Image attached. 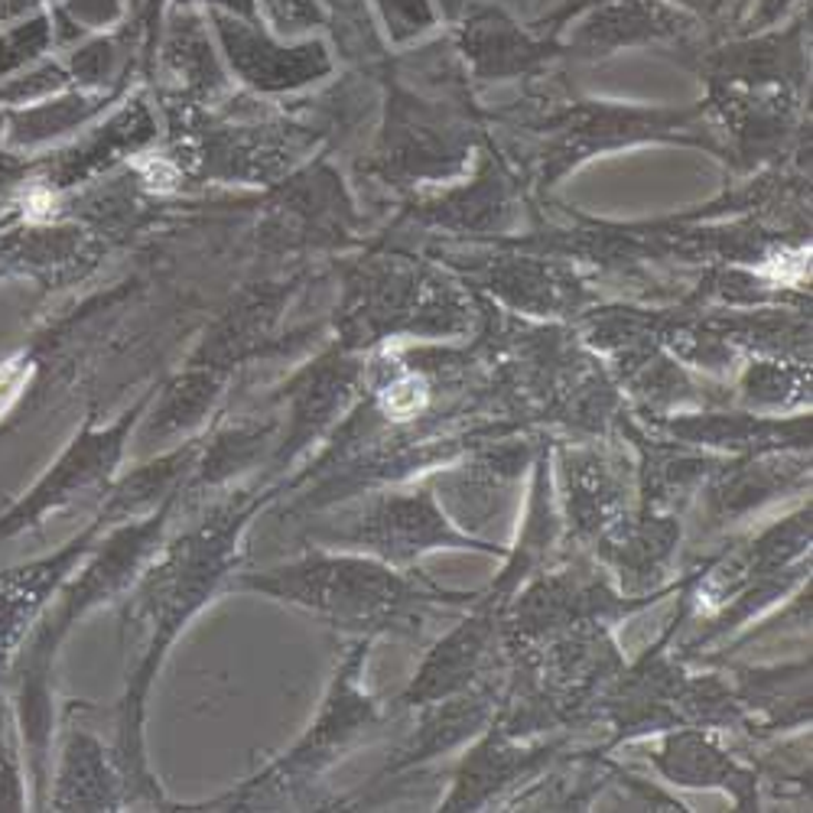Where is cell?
Segmentation results:
<instances>
[{
    "label": "cell",
    "instance_id": "277c9868",
    "mask_svg": "<svg viewBox=\"0 0 813 813\" xmlns=\"http://www.w3.org/2000/svg\"><path fill=\"white\" fill-rule=\"evenodd\" d=\"M346 540L358 543L374 560L394 570H413L420 567L423 557L436 550H468V553H485L495 560L508 557L505 547L478 534H468L465 527L453 521L426 478L404 492L378 495L351 521Z\"/></svg>",
    "mask_w": 813,
    "mask_h": 813
},
{
    "label": "cell",
    "instance_id": "3957f363",
    "mask_svg": "<svg viewBox=\"0 0 813 813\" xmlns=\"http://www.w3.org/2000/svg\"><path fill=\"white\" fill-rule=\"evenodd\" d=\"M550 482L563 537L573 550H592L605 534L638 511V465L629 443L577 440L550 446Z\"/></svg>",
    "mask_w": 813,
    "mask_h": 813
},
{
    "label": "cell",
    "instance_id": "6da1fadb",
    "mask_svg": "<svg viewBox=\"0 0 813 813\" xmlns=\"http://www.w3.org/2000/svg\"><path fill=\"white\" fill-rule=\"evenodd\" d=\"M277 599L316 609L368 638L378 632H416L433 609H465L475 592H453L430 582L420 570H394L374 557L306 560L254 582Z\"/></svg>",
    "mask_w": 813,
    "mask_h": 813
},
{
    "label": "cell",
    "instance_id": "52a82bcc",
    "mask_svg": "<svg viewBox=\"0 0 813 813\" xmlns=\"http://www.w3.org/2000/svg\"><path fill=\"white\" fill-rule=\"evenodd\" d=\"M641 758L674 788L722 791L736 811H761V774L752 761L736 756L719 742V732L677 726L641 746Z\"/></svg>",
    "mask_w": 813,
    "mask_h": 813
},
{
    "label": "cell",
    "instance_id": "5bb4252c",
    "mask_svg": "<svg viewBox=\"0 0 813 813\" xmlns=\"http://www.w3.org/2000/svg\"><path fill=\"white\" fill-rule=\"evenodd\" d=\"M27 374H30V365H27L23 358L7 361V365L0 368V413L20 398V388H23Z\"/></svg>",
    "mask_w": 813,
    "mask_h": 813
},
{
    "label": "cell",
    "instance_id": "7c38bea8",
    "mask_svg": "<svg viewBox=\"0 0 813 813\" xmlns=\"http://www.w3.org/2000/svg\"><path fill=\"white\" fill-rule=\"evenodd\" d=\"M742 406L749 413H764V416H781V410H804L811 406V378H784L768 368H752L749 378L742 381Z\"/></svg>",
    "mask_w": 813,
    "mask_h": 813
},
{
    "label": "cell",
    "instance_id": "4fadbf2b",
    "mask_svg": "<svg viewBox=\"0 0 813 813\" xmlns=\"http://www.w3.org/2000/svg\"><path fill=\"white\" fill-rule=\"evenodd\" d=\"M758 274L768 277L771 284H781V287H801L811 277V247H784V251H774L761 264Z\"/></svg>",
    "mask_w": 813,
    "mask_h": 813
},
{
    "label": "cell",
    "instance_id": "5b68a950",
    "mask_svg": "<svg viewBox=\"0 0 813 813\" xmlns=\"http://www.w3.org/2000/svg\"><path fill=\"white\" fill-rule=\"evenodd\" d=\"M570 756V732L550 736H515L498 716L468 742L465 756L453 771V788L440 811H488L492 804H511L524 784L540 781L557 761Z\"/></svg>",
    "mask_w": 813,
    "mask_h": 813
},
{
    "label": "cell",
    "instance_id": "8992f818",
    "mask_svg": "<svg viewBox=\"0 0 813 813\" xmlns=\"http://www.w3.org/2000/svg\"><path fill=\"white\" fill-rule=\"evenodd\" d=\"M811 488V450H768L726 456L703 482L694 511V537H726L729 527L746 524L761 508Z\"/></svg>",
    "mask_w": 813,
    "mask_h": 813
},
{
    "label": "cell",
    "instance_id": "9c48e42d",
    "mask_svg": "<svg viewBox=\"0 0 813 813\" xmlns=\"http://www.w3.org/2000/svg\"><path fill=\"white\" fill-rule=\"evenodd\" d=\"M644 430L697 446L716 456H746L768 450H811V413L794 416H764L749 410L732 413H667L641 420Z\"/></svg>",
    "mask_w": 813,
    "mask_h": 813
},
{
    "label": "cell",
    "instance_id": "8fae6325",
    "mask_svg": "<svg viewBox=\"0 0 813 813\" xmlns=\"http://www.w3.org/2000/svg\"><path fill=\"white\" fill-rule=\"evenodd\" d=\"M726 680L756 742L811 729V657L768 667H732L726 671Z\"/></svg>",
    "mask_w": 813,
    "mask_h": 813
},
{
    "label": "cell",
    "instance_id": "30bf717a",
    "mask_svg": "<svg viewBox=\"0 0 813 813\" xmlns=\"http://www.w3.org/2000/svg\"><path fill=\"white\" fill-rule=\"evenodd\" d=\"M501 684H505V667L498 674L472 684L463 694L416 706V712H420L416 726H413L410 739L398 749V756L388 761L384 774L420 768L430 758H440L460 749V746H468L498 716Z\"/></svg>",
    "mask_w": 813,
    "mask_h": 813
},
{
    "label": "cell",
    "instance_id": "ba28073f",
    "mask_svg": "<svg viewBox=\"0 0 813 813\" xmlns=\"http://www.w3.org/2000/svg\"><path fill=\"white\" fill-rule=\"evenodd\" d=\"M684 540L680 515L635 511L622 527L605 534L589 557L605 567V573L625 595L638 599H664L680 589V577H674L677 553Z\"/></svg>",
    "mask_w": 813,
    "mask_h": 813
},
{
    "label": "cell",
    "instance_id": "7a4b0ae2",
    "mask_svg": "<svg viewBox=\"0 0 813 813\" xmlns=\"http://www.w3.org/2000/svg\"><path fill=\"white\" fill-rule=\"evenodd\" d=\"M661 599L625 595L585 550L563 553L518 585L505 609V651L537 644L577 625H619Z\"/></svg>",
    "mask_w": 813,
    "mask_h": 813
}]
</instances>
